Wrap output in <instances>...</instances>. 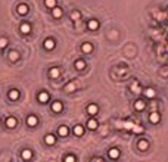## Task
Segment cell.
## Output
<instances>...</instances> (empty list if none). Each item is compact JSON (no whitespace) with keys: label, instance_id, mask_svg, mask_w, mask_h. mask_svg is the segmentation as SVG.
<instances>
[{"label":"cell","instance_id":"cell-1","mask_svg":"<svg viewBox=\"0 0 168 162\" xmlns=\"http://www.w3.org/2000/svg\"><path fill=\"white\" fill-rule=\"evenodd\" d=\"M16 12H18L19 15H27V13H28V6H27L25 3H19L18 7H16Z\"/></svg>","mask_w":168,"mask_h":162},{"label":"cell","instance_id":"cell-2","mask_svg":"<svg viewBox=\"0 0 168 162\" xmlns=\"http://www.w3.org/2000/svg\"><path fill=\"white\" fill-rule=\"evenodd\" d=\"M62 109H64V105H62L59 100H56V102H53V103H52V111H53V112L59 114Z\"/></svg>","mask_w":168,"mask_h":162},{"label":"cell","instance_id":"cell-3","mask_svg":"<svg viewBox=\"0 0 168 162\" xmlns=\"http://www.w3.org/2000/svg\"><path fill=\"white\" fill-rule=\"evenodd\" d=\"M21 156H22L24 161H30V159L33 158V152H31L30 149H24V150L21 152Z\"/></svg>","mask_w":168,"mask_h":162},{"label":"cell","instance_id":"cell-4","mask_svg":"<svg viewBox=\"0 0 168 162\" xmlns=\"http://www.w3.org/2000/svg\"><path fill=\"white\" fill-rule=\"evenodd\" d=\"M55 44H56V43H55L53 39H47V40H44V44H43V46H44L46 50H52V49H55Z\"/></svg>","mask_w":168,"mask_h":162},{"label":"cell","instance_id":"cell-5","mask_svg":"<svg viewBox=\"0 0 168 162\" xmlns=\"http://www.w3.org/2000/svg\"><path fill=\"white\" fill-rule=\"evenodd\" d=\"M37 99H39L40 103H47V102H49V94H47L46 91H40L39 96H37Z\"/></svg>","mask_w":168,"mask_h":162},{"label":"cell","instance_id":"cell-6","mask_svg":"<svg viewBox=\"0 0 168 162\" xmlns=\"http://www.w3.org/2000/svg\"><path fill=\"white\" fill-rule=\"evenodd\" d=\"M27 124H28L30 127H36V125L39 124L37 117H36V115H28V118H27Z\"/></svg>","mask_w":168,"mask_h":162},{"label":"cell","instance_id":"cell-7","mask_svg":"<svg viewBox=\"0 0 168 162\" xmlns=\"http://www.w3.org/2000/svg\"><path fill=\"white\" fill-rule=\"evenodd\" d=\"M6 127L7 128H15L16 127V124H18V121H16V118H13V117H9L7 120H6Z\"/></svg>","mask_w":168,"mask_h":162},{"label":"cell","instance_id":"cell-8","mask_svg":"<svg viewBox=\"0 0 168 162\" xmlns=\"http://www.w3.org/2000/svg\"><path fill=\"white\" fill-rule=\"evenodd\" d=\"M97 112H99V108H97V105L91 103V105H88V106H87V114H90V115H96Z\"/></svg>","mask_w":168,"mask_h":162},{"label":"cell","instance_id":"cell-9","mask_svg":"<svg viewBox=\"0 0 168 162\" xmlns=\"http://www.w3.org/2000/svg\"><path fill=\"white\" fill-rule=\"evenodd\" d=\"M108 155H109L111 159H118V156H120V150H118L117 147H112V149H109Z\"/></svg>","mask_w":168,"mask_h":162},{"label":"cell","instance_id":"cell-10","mask_svg":"<svg viewBox=\"0 0 168 162\" xmlns=\"http://www.w3.org/2000/svg\"><path fill=\"white\" fill-rule=\"evenodd\" d=\"M52 15H53V18H61V16L64 15V10H62L61 7L55 6V7L52 9Z\"/></svg>","mask_w":168,"mask_h":162},{"label":"cell","instance_id":"cell-11","mask_svg":"<svg viewBox=\"0 0 168 162\" xmlns=\"http://www.w3.org/2000/svg\"><path fill=\"white\" fill-rule=\"evenodd\" d=\"M87 27H88V30L94 31V30H97V28H99V22H97L96 19H90V21L87 22Z\"/></svg>","mask_w":168,"mask_h":162},{"label":"cell","instance_id":"cell-12","mask_svg":"<svg viewBox=\"0 0 168 162\" xmlns=\"http://www.w3.org/2000/svg\"><path fill=\"white\" fill-rule=\"evenodd\" d=\"M7 96H9V99H10V100H18V99H19V91H18L16 88H12V90L9 91V94H7Z\"/></svg>","mask_w":168,"mask_h":162},{"label":"cell","instance_id":"cell-13","mask_svg":"<svg viewBox=\"0 0 168 162\" xmlns=\"http://www.w3.org/2000/svg\"><path fill=\"white\" fill-rule=\"evenodd\" d=\"M68 133H69V130H68V127H65V125H62V127L58 128V134H59L61 137H66Z\"/></svg>","mask_w":168,"mask_h":162},{"label":"cell","instance_id":"cell-14","mask_svg":"<svg viewBox=\"0 0 168 162\" xmlns=\"http://www.w3.org/2000/svg\"><path fill=\"white\" fill-rule=\"evenodd\" d=\"M81 50H83V53H91L93 52V44L91 43H84L81 46Z\"/></svg>","mask_w":168,"mask_h":162},{"label":"cell","instance_id":"cell-15","mask_svg":"<svg viewBox=\"0 0 168 162\" xmlns=\"http://www.w3.org/2000/svg\"><path fill=\"white\" fill-rule=\"evenodd\" d=\"M44 142H46V144H55V142H56V137L53 136V134H47L46 137H44Z\"/></svg>","mask_w":168,"mask_h":162},{"label":"cell","instance_id":"cell-16","mask_svg":"<svg viewBox=\"0 0 168 162\" xmlns=\"http://www.w3.org/2000/svg\"><path fill=\"white\" fill-rule=\"evenodd\" d=\"M19 30H21V33H24V34H28L30 31H31V25L30 24H21V27H19Z\"/></svg>","mask_w":168,"mask_h":162},{"label":"cell","instance_id":"cell-17","mask_svg":"<svg viewBox=\"0 0 168 162\" xmlns=\"http://www.w3.org/2000/svg\"><path fill=\"white\" fill-rule=\"evenodd\" d=\"M149 118H150V122H153V124H158V122H159V120H161V115H159L158 112H152Z\"/></svg>","mask_w":168,"mask_h":162},{"label":"cell","instance_id":"cell-18","mask_svg":"<svg viewBox=\"0 0 168 162\" xmlns=\"http://www.w3.org/2000/svg\"><path fill=\"white\" fill-rule=\"evenodd\" d=\"M9 59H10L12 62H16V61L19 59V53H18V52H15V50L9 52Z\"/></svg>","mask_w":168,"mask_h":162},{"label":"cell","instance_id":"cell-19","mask_svg":"<svg viewBox=\"0 0 168 162\" xmlns=\"http://www.w3.org/2000/svg\"><path fill=\"white\" fill-rule=\"evenodd\" d=\"M97 124H99V122L96 121V120H88V121H87V127H88L90 130H96V128H97Z\"/></svg>","mask_w":168,"mask_h":162},{"label":"cell","instance_id":"cell-20","mask_svg":"<svg viewBox=\"0 0 168 162\" xmlns=\"http://www.w3.org/2000/svg\"><path fill=\"white\" fill-rule=\"evenodd\" d=\"M59 74H61V72H59V69H58V68H52V69L49 71V75H50L52 78H58V77H59Z\"/></svg>","mask_w":168,"mask_h":162},{"label":"cell","instance_id":"cell-21","mask_svg":"<svg viewBox=\"0 0 168 162\" xmlns=\"http://www.w3.org/2000/svg\"><path fill=\"white\" fill-rule=\"evenodd\" d=\"M145 106H146V103H145L143 100H137V102L134 103V108H136L137 111H142V109H145Z\"/></svg>","mask_w":168,"mask_h":162},{"label":"cell","instance_id":"cell-22","mask_svg":"<svg viewBox=\"0 0 168 162\" xmlns=\"http://www.w3.org/2000/svg\"><path fill=\"white\" fill-rule=\"evenodd\" d=\"M137 146H139V149H140V150H146V149L149 147V143H148L146 140H140Z\"/></svg>","mask_w":168,"mask_h":162},{"label":"cell","instance_id":"cell-23","mask_svg":"<svg viewBox=\"0 0 168 162\" xmlns=\"http://www.w3.org/2000/svg\"><path fill=\"white\" fill-rule=\"evenodd\" d=\"M74 65H75V68H77L78 71H81V69L85 68V62L81 61V59H80V61H75V63H74Z\"/></svg>","mask_w":168,"mask_h":162},{"label":"cell","instance_id":"cell-24","mask_svg":"<svg viewBox=\"0 0 168 162\" xmlns=\"http://www.w3.org/2000/svg\"><path fill=\"white\" fill-rule=\"evenodd\" d=\"M83 133H84V128L81 125H75L74 127V134L75 136H83Z\"/></svg>","mask_w":168,"mask_h":162},{"label":"cell","instance_id":"cell-25","mask_svg":"<svg viewBox=\"0 0 168 162\" xmlns=\"http://www.w3.org/2000/svg\"><path fill=\"white\" fill-rule=\"evenodd\" d=\"M81 18V13H80V10H74L72 13H71V19L72 21H78Z\"/></svg>","mask_w":168,"mask_h":162},{"label":"cell","instance_id":"cell-26","mask_svg":"<svg viewBox=\"0 0 168 162\" xmlns=\"http://www.w3.org/2000/svg\"><path fill=\"white\" fill-rule=\"evenodd\" d=\"M44 4H46L47 7L53 9V7L56 6V0H44Z\"/></svg>","mask_w":168,"mask_h":162},{"label":"cell","instance_id":"cell-27","mask_svg":"<svg viewBox=\"0 0 168 162\" xmlns=\"http://www.w3.org/2000/svg\"><path fill=\"white\" fill-rule=\"evenodd\" d=\"M65 90H66V91H74V90H75V82L66 84V85H65Z\"/></svg>","mask_w":168,"mask_h":162},{"label":"cell","instance_id":"cell-28","mask_svg":"<svg viewBox=\"0 0 168 162\" xmlns=\"http://www.w3.org/2000/svg\"><path fill=\"white\" fill-rule=\"evenodd\" d=\"M7 46V39L6 37H0V49H4Z\"/></svg>","mask_w":168,"mask_h":162},{"label":"cell","instance_id":"cell-29","mask_svg":"<svg viewBox=\"0 0 168 162\" xmlns=\"http://www.w3.org/2000/svg\"><path fill=\"white\" fill-rule=\"evenodd\" d=\"M64 162H75V156L74 155H66L64 158Z\"/></svg>","mask_w":168,"mask_h":162},{"label":"cell","instance_id":"cell-30","mask_svg":"<svg viewBox=\"0 0 168 162\" xmlns=\"http://www.w3.org/2000/svg\"><path fill=\"white\" fill-rule=\"evenodd\" d=\"M145 94H146L148 97H153V96H155V91H153L152 88H146V91H145Z\"/></svg>","mask_w":168,"mask_h":162},{"label":"cell","instance_id":"cell-31","mask_svg":"<svg viewBox=\"0 0 168 162\" xmlns=\"http://www.w3.org/2000/svg\"><path fill=\"white\" fill-rule=\"evenodd\" d=\"M131 90H133V91H139V88H137V82H133V84H131Z\"/></svg>","mask_w":168,"mask_h":162},{"label":"cell","instance_id":"cell-32","mask_svg":"<svg viewBox=\"0 0 168 162\" xmlns=\"http://www.w3.org/2000/svg\"><path fill=\"white\" fill-rule=\"evenodd\" d=\"M133 130H134V131H137V133H140V131H142V127H139V125H134V127H133Z\"/></svg>","mask_w":168,"mask_h":162},{"label":"cell","instance_id":"cell-33","mask_svg":"<svg viewBox=\"0 0 168 162\" xmlns=\"http://www.w3.org/2000/svg\"><path fill=\"white\" fill-rule=\"evenodd\" d=\"M94 162H102V159H96V161Z\"/></svg>","mask_w":168,"mask_h":162}]
</instances>
